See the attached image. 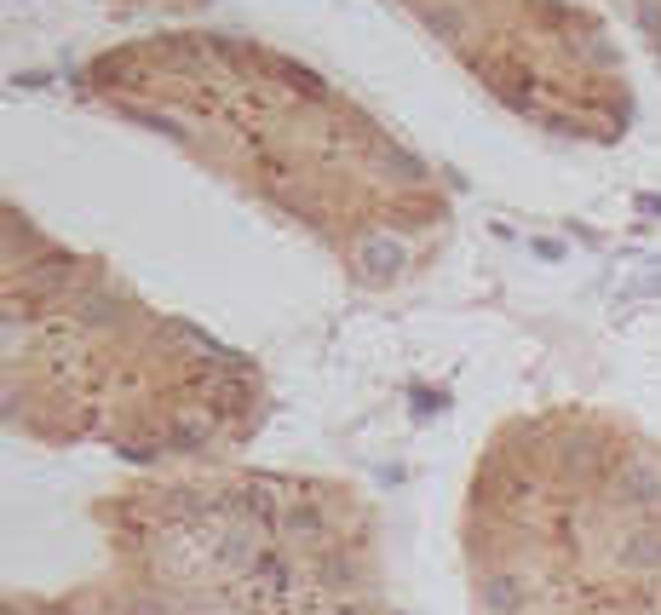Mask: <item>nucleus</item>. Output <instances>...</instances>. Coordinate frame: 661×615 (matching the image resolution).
I'll use <instances>...</instances> for the list:
<instances>
[{
	"instance_id": "obj_2",
	"label": "nucleus",
	"mask_w": 661,
	"mask_h": 615,
	"mask_svg": "<svg viewBox=\"0 0 661 615\" xmlns=\"http://www.w3.org/2000/svg\"><path fill=\"white\" fill-rule=\"evenodd\" d=\"M357 271H363L368 282H391V276L403 271V248L386 242V236H374V242H363V253H357Z\"/></svg>"
},
{
	"instance_id": "obj_1",
	"label": "nucleus",
	"mask_w": 661,
	"mask_h": 615,
	"mask_svg": "<svg viewBox=\"0 0 661 615\" xmlns=\"http://www.w3.org/2000/svg\"><path fill=\"white\" fill-rule=\"evenodd\" d=\"M478 598L489 615H518V610H529V581L524 575H483Z\"/></svg>"
}]
</instances>
